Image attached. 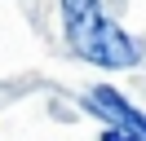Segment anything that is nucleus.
Returning a JSON list of instances; mask_svg holds the SVG:
<instances>
[{"label": "nucleus", "mask_w": 146, "mask_h": 141, "mask_svg": "<svg viewBox=\"0 0 146 141\" xmlns=\"http://www.w3.org/2000/svg\"><path fill=\"white\" fill-rule=\"evenodd\" d=\"M62 18H66V40L75 44V53L98 66H133L137 62V49L106 13H102L98 0H62Z\"/></svg>", "instance_id": "obj_1"}, {"label": "nucleus", "mask_w": 146, "mask_h": 141, "mask_svg": "<svg viewBox=\"0 0 146 141\" xmlns=\"http://www.w3.org/2000/svg\"><path fill=\"white\" fill-rule=\"evenodd\" d=\"M89 106H93L98 115H106L111 123H124V128H133V132L146 137V115H137L115 88H93V93H89Z\"/></svg>", "instance_id": "obj_2"}, {"label": "nucleus", "mask_w": 146, "mask_h": 141, "mask_svg": "<svg viewBox=\"0 0 146 141\" xmlns=\"http://www.w3.org/2000/svg\"><path fill=\"white\" fill-rule=\"evenodd\" d=\"M102 141H146V137H142V132H133V128H124V123H111V132H106Z\"/></svg>", "instance_id": "obj_3"}]
</instances>
